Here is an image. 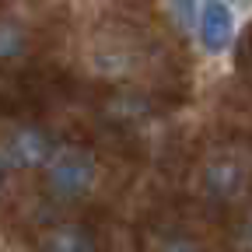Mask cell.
Masks as SVG:
<instances>
[{
	"label": "cell",
	"mask_w": 252,
	"mask_h": 252,
	"mask_svg": "<svg viewBox=\"0 0 252 252\" xmlns=\"http://www.w3.org/2000/svg\"><path fill=\"white\" fill-rule=\"evenodd\" d=\"M94 182V158L77 147H63L49 158V189L56 196H84Z\"/></svg>",
	"instance_id": "cell-1"
},
{
	"label": "cell",
	"mask_w": 252,
	"mask_h": 252,
	"mask_svg": "<svg viewBox=\"0 0 252 252\" xmlns=\"http://www.w3.org/2000/svg\"><path fill=\"white\" fill-rule=\"evenodd\" d=\"M196 35H200V46L210 56L228 53L231 42H235V7L228 0H203L200 21H196Z\"/></svg>",
	"instance_id": "cell-2"
},
{
	"label": "cell",
	"mask_w": 252,
	"mask_h": 252,
	"mask_svg": "<svg viewBox=\"0 0 252 252\" xmlns=\"http://www.w3.org/2000/svg\"><path fill=\"white\" fill-rule=\"evenodd\" d=\"M46 158H53V147H49V137L42 130H35V126H21L4 144V165L7 168H35Z\"/></svg>",
	"instance_id": "cell-3"
},
{
	"label": "cell",
	"mask_w": 252,
	"mask_h": 252,
	"mask_svg": "<svg viewBox=\"0 0 252 252\" xmlns=\"http://www.w3.org/2000/svg\"><path fill=\"white\" fill-rule=\"evenodd\" d=\"M207 186L214 189L217 196H228V193H235V189L242 186V168L231 165V161L210 165V172H207Z\"/></svg>",
	"instance_id": "cell-4"
},
{
	"label": "cell",
	"mask_w": 252,
	"mask_h": 252,
	"mask_svg": "<svg viewBox=\"0 0 252 252\" xmlns=\"http://www.w3.org/2000/svg\"><path fill=\"white\" fill-rule=\"evenodd\" d=\"M49 252H94V245L81 228H56L49 235Z\"/></svg>",
	"instance_id": "cell-5"
},
{
	"label": "cell",
	"mask_w": 252,
	"mask_h": 252,
	"mask_svg": "<svg viewBox=\"0 0 252 252\" xmlns=\"http://www.w3.org/2000/svg\"><path fill=\"white\" fill-rule=\"evenodd\" d=\"M200 0H168V11L182 28H193V21H200Z\"/></svg>",
	"instance_id": "cell-6"
},
{
	"label": "cell",
	"mask_w": 252,
	"mask_h": 252,
	"mask_svg": "<svg viewBox=\"0 0 252 252\" xmlns=\"http://www.w3.org/2000/svg\"><path fill=\"white\" fill-rule=\"evenodd\" d=\"M18 49H21V32H18V25L7 21L4 32H0V53H4V60H14Z\"/></svg>",
	"instance_id": "cell-7"
},
{
	"label": "cell",
	"mask_w": 252,
	"mask_h": 252,
	"mask_svg": "<svg viewBox=\"0 0 252 252\" xmlns=\"http://www.w3.org/2000/svg\"><path fill=\"white\" fill-rule=\"evenodd\" d=\"M168 252H193V249H189V245H172Z\"/></svg>",
	"instance_id": "cell-8"
}]
</instances>
